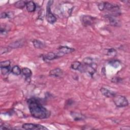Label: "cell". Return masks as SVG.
<instances>
[{"instance_id": "1", "label": "cell", "mask_w": 130, "mask_h": 130, "mask_svg": "<svg viewBox=\"0 0 130 130\" xmlns=\"http://www.w3.org/2000/svg\"><path fill=\"white\" fill-rule=\"evenodd\" d=\"M27 103L30 113L33 117L43 119L50 116V112L43 106L38 99L31 98L27 100Z\"/></svg>"}, {"instance_id": "2", "label": "cell", "mask_w": 130, "mask_h": 130, "mask_svg": "<svg viewBox=\"0 0 130 130\" xmlns=\"http://www.w3.org/2000/svg\"><path fill=\"white\" fill-rule=\"evenodd\" d=\"M104 10H106L110 12L111 15L118 16L120 15V10L119 7L116 4H113L108 2H104Z\"/></svg>"}, {"instance_id": "3", "label": "cell", "mask_w": 130, "mask_h": 130, "mask_svg": "<svg viewBox=\"0 0 130 130\" xmlns=\"http://www.w3.org/2000/svg\"><path fill=\"white\" fill-rule=\"evenodd\" d=\"M113 101L116 107L122 108L128 105V101L127 98L121 95H115L113 97Z\"/></svg>"}, {"instance_id": "4", "label": "cell", "mask_w": 130, "mask_h": 130, "mask_svg": "<svg viewBox=\"0 0 130 130\" xmlns=\"http://www.w3.org/2000/svg\"><path fill=\"white\" fill-rule=\"evenodd\" d=\"M53 1H49L48 2L46 7V19L47 21L50 24H54L56 21V18L51 11V6L53 4Z\"/></svg>"}, {"instance_id": "5", "label": "cell", "mask_w": 130, "mask_h": 130, "mask_svg": "<svg viewBox=\"0 0 130 130\" xmlns=\"http://www.w3.org/2000/svg\"><path fill=\"white\" fill-rule=\"evenodd\" d=\"M96 18L89 15H83L82 16L81 21L83 26L86 27L91 26L94 24L96 22Z\"/></svg>"}, {"instance_id": "6", "label": "cell", "mask_w": 130, "mask_h": 130, "mask_svg": "<svg viewBox=\"0 0 130 130\" xmlns=\"http://www.w3.org/2000/svg\"><path fill=\"white\" fill-rule=\"evenodd\" d=\"M22 128L24 129H48V128L42 125L34 124L31 123H24L22 125Z\"/></svg>"}, {"instance_id": "7", "label": "cell", "mask_w": 130, "mask_h": 130, "mask_svg": "<svg viewBox=\"0 0 130 130\" xmlns=\"http://www.w3.org/2000/svg\"><path fill=\"white\" fill-rule=\"evenodd\" d=\"M63 55L61 54L59 52L58 53H54L53 52H49L47 53L46 54H44L43 55V59L44 60H52L55 59H57L58 58H59Z\"/></svg>"}, {"instance_id": "8", "label": "cell", "mask_w": 130, "mask_h": 130, "mask_svg": "<svg viewBox=\"0 0 130 130\" xmlns=\"http://www.w3.org/2000/svg\"><path fill=\"white\" fill-rule=\"evenodd\" d=\"M105 16L111 25L113 26H119L120 25V22L117 18V16L111 14L106 15Z\"/></svg>"}, {"instance_id": "9", "label": "cell", "mask_w": 130, "mask_h": 130, "mask_svg": "<svg viewBox=\"0 0 130 130\" xmlns=\"http://www.w3.org/2000/svg\"><path fill=\"white\" fill-rule=\"evenodd\" d=\"M57 50L59 51L58 52H59L61 54H62L63 56L67 54H69L71 53H72L75 51V49L73 48H71L66 46H59Z\"/></svg>"}, {"instance_id": "10", "label": "cell", "mask_w": 130, "mask_h": 130, "mask_svg": "<svg viewBox=\"0 0 130 130\" xmlns=\"http://www.w3.org/2000/svg\"><path fill=\"white\" fill-rule=\"evenodd\" d=\"M49 75L50 76L60 78L63 76V71L60 68H55L50 70L49 72Z\"/></svg>"}, {"instance_id": "11", "label": "cell", "mask_w": 130, "mask_h": 130, "mask_svg": "<svg viewBox=\"0 0 130 130\" xmlns=\"http://www.w3.org/2000/svg\"><path fill=\"white\" fill-rule=\"evenodd\" d=\"M100 92L104 96L107 98H113L114 96L116 95V93L115 92L111 90H109L105 87L101 88Z\"/></svg>"}, {"instance_id": "12", "label": "cell", "mask_w": 130, "mask_h": 130, "mask_svg": "<svg viewBox=\"0 0 130 130\" xmlns=\"http://www.w3.org/2000/svg\"><path fill=\"white\" fill-rule=\"evenodd\" d=\"M26 9L28 12H34L36 10V5L33 1H27Z\"/></svg>"}, {"instance_id": "13", "label": "cell", "mask_w": 130, "mask_h": 130, "mask_svg": "<svg viewBox=\"0 0 130 130\" xmlns=\"http://www.w3.org/2000/svg\"><path fill=\"white\" fill-rule=\"evenodd\" d=\"M22 73L23 75L25 77L26 80H28L30 79V77L32 75V71L31 70L28 68L25 67L22 69Z\"/></svg>"}, {"instance_id": "14", "label": "cell", "mask_w": 130, "mask_h": 130, "mask_svg": "<svg viewBox=\"0 0 130 130\" xmlns=\"http://www.w3.org/2000/svg\"><path fill=\"white\" fill-rule=\"evenodd\" d=\"M71 115L73 117V118L76 121L82 120L85 118V116L77 112H71Z\"/></svg>"}, {"instance_id": "15", "label": "cell", "mask_w": 130, "mask_h": 130, "mask_svg": "<svg viewBox=\"0 0 130 130\" xmlns=\"http://www.w3.org/2000/svg\"><path fill=\"white\" fill-rule=\"evenodd\" d=\"M33 46L37 49H42L44 47V44L41 41L37 39H35L32 41Z\"/></svg>"}, {"instance_id": "16", "label": "cell", "mask_w": 130, "mask_h": 130, "mask_svg": "<svg viewBox=\"0 0 130 130\" xmlns=\"http://www.w3.org/2000/svg\"><path fill=\"white\" fill-rule=\"evenodd\" d=\"M22 46H23V43L22 41H16L10 44L9 45V47L11 49H15L21 47Z\"/></svg>"}, {"instance_id": "17", "label": "cell", "mask_w": 130, "mask_h": 130, "mask_svg": "<svg viewBox=\"0 0 130 130\" xmlns=\"http://www.w3.org/2000/svg\"><path fill=\"white\" fill-rule=\"evenodd\" d=\"M27 1H18L14 3V6L18 9H23L26 7Z\"/></svg>"}, {"instance_id": "18", "label": "cell", "mask_w": 130, "mask_h": 130, "mask_svg": "<svg viewBox=\"0 0 130 130\" xmlns=\"http://www.w3.org/2000/svg\"><path fill=\"white\" fill-rule=\"evenodd\" d=\"M11 72L13 74L18 76L22 73V70L18 66H14L11 69Z\"/></svg>"}, {"instance_id": "19", "label": "cell", "mask_w": 130, "mask_h": 130, "mask_svg": "<svg viewBox=\"0 0 130 130\" xmlns=\"http://www.w3.org/2000/svg\"><path fill=\"white\" fill-rule=\"evenodd\" d=\"M81 64V62L79 61H74L71 63V68L74 70H79Z\"/></svg>"}, {"instance_id": "20", "label": "cell", "mask_w": 130, "mask_h": 130, "mask_svg": "<svg viewBox=\"0 0 130 130\" xmlns=\"http://www.w3.org/2000/svg\"><path fill=\"white\" fill-rule=\"evenodd\" d=\"M109 64H110V66H111V67L114 68H117L118 67H119L121 62L118 60H116V59H114V60H110L108 62Z\"/></svg>"}, {"instance_id": "21", "label": "cell", "mask_w": 130, "mask_h": 130, "mask_svg": "<svg viewBox=\"0 0 130 130\" xmlns=\"http://www.w3.org/2000/svg\"><path fill=\"white\" fill-rule=\"evenodd\" d=\"M107 55L110 56V57H114L117 54V51L115 49L111 48L107 49Z\"/></svg>"}, {"instance_id": "22", "label": "cell", "mask_w": 130, "mask_h": 130, "mask_svg": "<svg viewBox=\"0 0 130 130\" xmlns=\"http://www.w3.org/2000/svg\"><path fill=\"white\" fill-rule=\"evenodd\" d=\"M13 14L12 13V12H4L1 14V18L4 19L6 18H11L13 17Z\"/></svg>"}, {"instance_id": "23", "label": "cell", "mask_w": 130, "mask_h": 130, "mask_svg": "<svg viewBox=\"0 0 130 130\" xmlns=\"http://www.w3.org/2000/svg\"><path fill=\"white\" fill-rule=\"evenodd\" d=\"M1 68V72L2 75H6L8 73L10 72V71H11V66L8 67H0Z\"/></svg>"}, {"instance_id": "24", "label": "cell", "mask_w": 130, "mask_h": 130, "mask_svg": "<svg viewBox=\"0 0 130 130\" xmlns=\"http://www.w3.org/2000/svg\"><path fill=\"white\" fill-rule=\"evenodd\" d=\"M93 62L94 61H93L92 58L89 57H87L86 58H84L83 59V63L84 64H85V65H89Z\"/></svg>"}, {"instance_id": "25", "label": "cell", "mask_w": 130, "mask_h": 130, "mask_svg": "<svg viewBox=\"0 0 130 130\" xmlns=\"http://www.w3.org/2000/svg\"><path fill=\"white\" fill-rule=\"evenodd\" d=\"M11 49L10 47H2L0 49V54L2 55L3 54L8 53L11 51Z\"/></svg>"}, {"instance_id": "26", "label": "cell", "mask_w": 130, "mask_h": 130, "mask_svg": "<svg viewBox=\"0 0 130 130\" xmlns=\"http://www.w3.org/2000/svg\"><path fill=\"white\" fill-rule=\"evenodd\" d=\"M11 61L9 60L1 61L0 63V67H10Z\"/></svg>"}, {"instance_id": "27", "label": "cell", "mask_w": 130, "mask_h": 130, "mask_svg": "<svg viewBox=\"0 0 130 130\" xmlns=\"http://www.w3.org/2000/svg\"><path fill=\"white\" fill-rule=\"evenodd\" d=\"M0 129L1 130H3L4 129H12V128L11 127L9 124L7 123H4L1 125Z\"/></svg>"}, {"instance_id": "28", "label": "cell", "mask_w": 130, "mask_h": 130, "mask_svg": "<svg viewBox=\"0 0 130 130\" xmlns=\"http://www.w3.org/2000/svg\"><path fill=\"white\" fill-rule=\"evenodd\" d=\"M122 79L120 78L119 77H113L111 79V81L115 83H119L120 82H121Z\"/></svg>"}, {"instance_id": "29", "label": "cell", "mask_w": 130, "mask_h": 130, "mask_svg": "<svg viewBox=\"0 0 130 130\" xmlns=\"http://www.w3.org/2000/svg\"><path fill=\"white\" fill-rule=\"evenodd\" d=\"M104 6H105V4H104V2H101V3H100L98 4V8L101 11H103L104 10Z\"/></svg>"}, {"instance_id": "30", "label": "cell", "mask_w": 130, "mask_h": 130, "mask_svg": "<svg viewBox=\"0 0 130 130\" xmlns=\"http://www.w3.org/2000/svg\"><path fill=\"white\" fill-rule=\"evenodd\" d=\"M0 32L1 35H6L7 33H8V31L7 30L6 28L1 27V30H0Z\"/></svg>"}]
</instances>
